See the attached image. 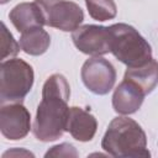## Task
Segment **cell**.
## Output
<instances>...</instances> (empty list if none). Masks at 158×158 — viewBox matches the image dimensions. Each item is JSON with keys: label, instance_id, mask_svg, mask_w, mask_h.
<instances>
[{"label": "cell", "instance_id": "obj_1", "mask_svg": "<svg viewBox=\"0 0 158 158\" xmlns=\"http://www.w3.org/2000/svg\"><path fill=\"white\" fill-rule=\"evenodd\" d=\"M70 86L59 73L49 75L42 86V100L37 106L32 126L33 136L41 142L60 138L65 131Z\"/></svg>", "mask_w": 158, "mask_h": 158}, {"label": "cell", "instance_id": "obj_2", "mask_svg": "<svg viewBox=\"0 0 158 158\" xmlns=\"http://www.w3.org/2000/svg\"><path fill=\"white\" fill-rule=\"evenodd\" d=\"M101 148L111 157L148 158L147 136L133 118L117 116L111 120L101 141Z\"/></svg>", "mask_w": 158, "mask_h": 158}, {"label": "cell", "instance_id": "obj_3", "mask_svg": "<svg viewBox=\"0 0 158 158\" xmlns=\"http://www.w3.org/2000/svg\"><path fill=\"white\" fill-rule=\"evenodd\" d=\"M111 32V53L127 68L139 67L152 59V47L148 41L128 23L109 26Z\"/></svg>", "mask_w": 158, "mask_h": 158}, {"label": "cell", "instance_id": "obj_4", "mask_svg": "<svg viewBox=\"0 0 158 158\" xmlns=\"http://www.w3.org/2000/svg\"><path fill=\"white\" fill-rule=\"evenodd\" d=\"M35 81L33 68L21 58H10L0 64V102H22Z\"/></svg>", "mask_w": 158, "mask_h": 158}, {"label": "cell", "instance_id": "obj_5", "mask_svg": "<svg viewBox=\"0 0 158 158\" xmlns=\"http://www.w3.org/2000/svg\"><path fill=\"white\" fill-rule=\"evenodd\" d=\"M40 6L46 26L64 32H73L84 21L81 7L69 0H35Z\"/></svg>", "mask_w": 158, "mask_h": 158}, {"label": "cell", "instance_id": "obj_6", "mask_svg": "<svg viewBox=\"0 0 158 158\" xmlns=\"http://www.w3.org/2000/svg\"><path fill=\"white\" fill-rule=\"evenodd\" d=\"M80 78L89 91L95 95H106L116 83V69L107 59L91 57L84 62Z\"/></svg>", "mask_w": 158, "mask_h": 158}, {"label": "cell", "instance_id": "obj_7", "mask_svg": "<svg viewBox=\"0 0 158 158\" xmlns=\"http://www.w3.org/2000/svg\"><path fill=\"white\" fill-rule=\"evenodd\" d=\"M74 46L84 54L100 57L111 52V32L109 27L83 25L72 32Z\"/></svg>", "mask_w": 158, "mask_h": 158}, {"label": "cell", "instance_id": "obj_8", "mask_svg": "<svg viewBox=\"0 0 158 158\" xmlns=\"http://www.w3.org/2000/svg\"><path fill=\"white\" fill-rule=\"evenodd\" d=\"M31 130V114L22 102H6L0 107V131L10 141L25 138Z\"/></svg>", "mask_w": 158, "mask_h": 158}, {"label": "cell", "instance_id": "obj_9", "mask_svg": "<svg viewBox=\"0 0 158 158\" xmlns=\"http://www.w3.org/2000/svg\"><path fill=\"white\" fill-rule=\"evenodd\" d=\"M98 130V121L93 114L79 106H72L68 110L65 131L79 142H89L94 138Z\"/></svg>", "mask_w": 158, "mask_h": 158}, {"label": "cell", "instance_id": "obj_10", "mask_svg": "<svg viewBox=\"0 0 158 158\" xmlns=\"http://www.w3.org/2000/svg\"><path fill=\"white\" fill-rule=\"evenodd\" d=\"M144 94L133 83L123 79L114 90L112 107L118 115H131L137 112L144 100Z\"/></svg>", "mask_w": 158, "mask_h": 158}, {"label": "cell", "instance_id": "obj_11", "mask_svg": "<svg viewBox=\"0 0 158 158\" xmlns=\"http://www.w3.org/2000/svg\"><path fill=\"white\" fill-rule=\"evenodd\" d=\"M9 19L19 32H25L35 27H43L44 17L40 6L33 2H20L11 9Z\"/></svg>", "mask_w": 158, "mask_h": 158}, {"label": "cell", "instance_id": "obj_12", "mask_svg": "<svg viewBox=\"0 0 158 158\" xmlns=\"http://www.w3.org/2000/svg\"><path fill=\"white\" fill-rule=\"evenodd\" d=\"M123 79L133 83L144 95H148L158 85V62L152 58L143 65L127 68Z\"/></svg>", "mask_w": 158, "mask_h": 158}, {"label": "cell", "instance_id": "obj_13", "mask_svg": "<svg viewBox=\"0 0 158 158\" xmlns=\"http://www.w3.org/2000/svg\"><path fill=\"white\" fill-rule=\"evenodd\" d=\"M51 44L49 33L42 27H35L21 33L20 47L30 56H41L47 52Z\"/></svg>", "mask_w": 158, "mask_h": 158}, {"label": "cell", "instance_id": "obj_14", "mask_svg": "<svg viewBox=\"0 0 158 158\" xmlns=\"http://www.w3.org/2000/svg\"><path fill=\"white\" fill-rule=\"evenodd\" d=\"M89 16L96 21L112 20L117 15V6L114 0H85Z\"/></svg>", "mask_w": 158, "mask_h": 158}, {"label": "cell", "instance_id": "obj_15", "mask_svg": "<svg viewBox=\"0 0 158 158\" xmlns=\"http://www.w3.org/2000/svg\"><path fill=\"white\" fill-rule=\"evenodd\" d=\"M20 43L16 42L11 32L7 30L6 25L1 22V59L6 60L9 58H12L17 56L20 52Z\"/></svg>", "mask_w": 158, "mask_h": 158}, {"label": "cell", "instance_id": "obj_16", "mask_svg": "<svg viewBox=\"0 0 158 158\" xmlns=\"http://www.w3.org/2000/svg\"><path fill=\"white\" fill-rule=\"evenodd\" d=\"M78 156L79 153L75 149V147L67 142L51 147V149H48L44 154L46 158L48 157H78Z\"/></svg>", "mask_w": 158, "mask_h": 158}, {"label": "cell", "instance_id": "obj_17", "mask_svg": "<svg viewBox=\"0 0 158 158\" xmlns=\"http://www.w3.org/2000/svg\"><path fill=\"white\" fill-rule=\"evenodd\" d=\"M9 156H11V157H21V156H23V157H35V154L33 153H31V152H28V151H26V149H19V148H14V149H10V151H7V152H5L4 154H2V157L4 158H6V157H9Z\"/></svg>", "mask_w": 158, "mask_h": 158}, {"label": "cell", "instance_id": "obj_18", "mask_svg": "<svg viewBox=\"0 0 158 158\" xmlns=\"http://www.w3.org/2000/svg\"><path fill=\"white\" fill-rule=\"evenodd\" d=\"M7 1H10V0H0V4H6Z\"/></svg>", "mask_w": 158, "mask_h": 158}]
</instances>
